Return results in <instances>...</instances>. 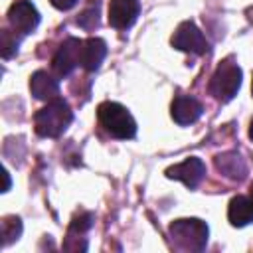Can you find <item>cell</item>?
Returning a JSON list of instances; mask_svg holds the SVG:
<instances>
[{
  "label": "cell",
  "mask_w": 253,
  "mask_h": 253,
  "mask_svg": "<svg viewBox=\"0 0 253 253\" xmlns=\"http://www.w3.org/2000/svg\"><path fill=\"white\" fill-rule=\"evenodd\" d=\"M71 121H73V113H71L69 105L59 97L51 99L43 109H40L34 115L36 132L40 136H45V138L59 136L69 126Z\"/></svg>",
  "instance_id": "obj_1"
},
{
  "label": "cell",
  "mask_w": 253,
  "mask_h": 253,
  "mask_svg": "<svg viewBox=\"0 0 253 253\" xmlns=\"http://www.w3.org/2000/svg\"><path fill=\"white\" fill-rule=\"evenodd\" d=\"M97 117H99L101 126L115 138L126 140L136 134V123L132 115L119 103H113V101L101 103L97 109Z\"/></svg>",
  "instance_id": "obj_2"
},
{
  "label": "cell",
  "mask_w": 253,
  "mask_h": 253,
  "mask_svg": "<svg viewBox=\"0 0 253 253\" xmlns=\"http://www.w3.org/2000/svg\"><path fill=\"white\" fill-rule=\"evenodd\" d=\"M168 233L174 245L184 251H202L208 243V225L196 217L172 221Z\"/></svg>",
  "instance_id": "obj_3"
},
{
  "label": "cell",
  "mask_w": 253,
  "mask_h": 253,
  "mask_svg": "<svg viewBox=\"0 0 253 253\" xmlns=\"http://www.w3.org/2000/svg\"><path fill=\"white\" fill-rule=\"evenodd\" d=\"M239 87H241V69L231 57H227L213 71L210 79V93L217 101L227 103L237 95Z\"/></svg>",
  "instance_id": "obj_4"
},
{
  "label": "cell",
  "mask_w": 253,
  "mask_h": 253,
  "mask_svg": "<svg viewBox=\"0 0 253 253\" xmlns=\"http://www.w3.org/2000/svg\"><path fill=\"white\" fill-rule=\"evenodd\" d=\"M172 45L180 51H186V53H194V55H204L208 51V40L204 38V34L200 32V28L194 24V22H182L174 36H172Z\"/></svg>",
  "instance_id": "obj_5"
},
{
  "label": "cell",
  "mask_w": 253,
  "mask_h": 253,
  "mask_svg": "<svg viewBox=\"0 0 253 253\" xmlns=\"http://www.w3.org/2000/svg\"><path fill=\"white\" fill-rule=\"evenodd\" d=\"M81 45L83 42L77 38H67L55 51L53 59H51V67L55 71V75L65 77L69 75L77 65H81Z\"/></svg>",
  "instance_id": "obj_6"
},
{
  "label": "cell",
  "mask_w": 253,
  "mask_h": 253,
  "mask_svg": "<svg viewBox=\"0 0 253 253\" xmlns=\"http://www.w3.org/2000/svg\"><path fill=\"white\" fill-rule=\"evenodd\" d=\"M10 26L20 34H30L40 24V14L30 0H16L8 10Z\"/></svg>",
  "instance_id": "obj_7"
},
{
  "label": "cell",
  "mask_w": 253,
  "mask_h": 253,
  "mask_svg": "<svg viewBox=\"0 0 253 253\" xmlns=\"http://www.w3.org/2000/svg\"><path fill=\"white\" fill-rule=\"evenodd\" d=\"M204 174H206V164H204L200 158H196V156H190V158H186L184 162L174 164V166H170V168L166 170V176H168V178L180 180V182H184L188 188H196V186L200 184V180L204 178Z\"/></svg>",
  "instance_id": "obj_8"
},
{
  "label": "cell",
  "mask_w": 253,
  "mask_h": 253,
  "mask_svg": "<svg viewBox=\"0 0 253 253\" xmlns=\"http://www.w3.org/2000/svg\"><path fill=\"white\" fill-rule=\"evenodd\" d=\"M140 12L138 0H111L109 4V24L117 30H126L134 24Z\"/></svg>",
  "instance_id": "obj_9"
},
{
  "label": "cell",
  "mask_w": 253,
  "mask_h": 253,
  "mask_svg": "<svg viewBox=\"0 0 253 253\" xmlns=\"http://www.w3.org/2000/svg\"><path fill=\"white\" fill-rule=\"evenodd\" d=\"M202 103L190 95H176L174 101H172V107H170V113H172V119L178 123V125H192L196 123L200 117H202Z\"/></svg>",
  "instance_id": "obj_10"
},
{
  "label": "cell",
  "mask_w": 253,
  "mask_h": 253,
  "mask_svg": "<svg viewBox=\"0 0 253 253\" xmlns=\"http://www.w3.org/2000/svg\"><path fill=\"white\" fill-rule=\"evenodd\" d=\"M107 55V43L101 38H87L81 45V67L87 71L99 69Z\"/></svg>",
  "instance_id": "obj_11"
},
{
  "label": "cell",
  "mask_w": 253,
  "mask_h": 253,
  "mask_svg": "<svg viewBox=\"0 0 253 253\" xmlns=\"http://www.w3.org/2000/svg\"><path fill=\"white\" fill-rule=\"evenodd\" d=\"M30 91H32V95L36 97V99H40V101H51V99H55L57 97V93H59V85H57V81L47 73V71H36L34 75H32V79H30Z\"/></svg>",
  "instance_id": "obj_12"
},
{
  "label": "cell",
  "mask_w": 253,
  "mask_h": 253,
  "mask_svg": "<svg viewBox=\"0 0 253 253\" xmlns=\"http://www.w3.org/2000/svg\"><path fill=\"white\" fill-rule=\"evenodd\" d=\"M227 217H229V223L233 227L249 225L253 221V202H251V198H245V196L231 198L229 208H227Z\"/></svg>",
  "instance_id": "obj_13"
},
{
  "label": "cell",
  "mask_w": 253,
  "mask_h": 253,
  "mask_svg": "<svg viewBox=\"0 0 253 253\" xmlns=\"http://www.w3.org/2000/svg\"><path fill=\"white\" fill-rule=\"evenodd\" d=\"M215 166L221 174H225L227 178L231 180H243L245 174H247V168H245V162L239 154L235 152H227V154H219L215 158Z\"/></svg>",
  "instance_id": "obj_14"
},
{
  "label": "cell",
  "mask_w": 253,
  "mask_h": 253,
  "mask_svg": "<svg viewBox=\"0 0 253 253\" xmlns=\"http://www.w3.org/2000/svg\"><path fill=\"white\" fill-rule=\"evenodd\" d=\"M77 24L83 28V30H93V28H97V24H99V0H91L87 6H85V10L79 14V18H77Z\"/></svg>",
  "instance_id": "obj_15"
},
{
  "label": "cell",
  "mask_w": 253,
  "mask_h": 253,
  "mask_svg": "<svg viewBox=\"0 0 253 253\" xmlns=\"http://www.w3.org/2000/svg\"><path fill=\"white\" fill-rule=\"evenodd\" d=\"M22 233V221L16 215H6L2 219V237H4V245H10L12 241H16Z\"/></svg>",
  "instance_id": "obj_16"
},
{
  "label": "cell",
  "mask_w": 253,
  "mask_h": 253,
  "mask_svg": "<svg viewBox=\"0 0 253 253\" xmlns=\"http://www.w3.org/2000/svg\"><path fill=\"white\" fill-rule=\"evenodd\" d=\"M18 45H20V40H18L10 30H2V45H0L2 57H4V59H10L12 55H16Z\"/></svg>",
  "instance_id": "obj_17"
},
{
  "label": "cell",
  "mask_w": 253,
  "mask_h": 253,
  "mask_svg": "<svg viewBox=\"0 0 253 253\" xmlns=\"http://www.w3.org/2000/svg\"><path fill=\"white\" fill-rule=\"evenodd\" d=\"M93 223V215L91 213H79L73 217L71 225H69V233H75V235H83Z\"/></svg>",
  "instance_id": "obj_18"
},
{
  "label": "cell",
  "mask_w": 253,
  "mask_h": 253,
  "mask_svg": "<svg viewBox=\"0 0 253 253\" xmlns=\"http://www.w3.org/2000/svg\"><path fill=\"white\" fill-rule=\"evenodd\" d=\"M51 4H53V8H57V10H69V8H73L75 4H77V0H49Z\"/></svg>",
  "instance_id": "obj_19"
},
{
  "label": "cell",
  "mask_w": 253,
  "mask_h": 253,
  "mask_svg": "<svg viewBox=\"0 0 253 253\" xmlns=\"http://www.w3.org/2000/svg\"><path fill=\"white\" fill-rule=\"evenodd\" d=\"M8 188H10V176H8V172L4 170V190H2V192H8Z\"/></svg>",
  "instance_id": "obj_20"
},
{
  "label": "cell",
  "mask_w": 253,
  "mask_h": 253,
  "mask_svg": "<svg viewBox=\"0 0 253 253\" xmlns=\"http://www.w3.org/2000/svg\"><path fill=\"white\" fill-rule=\"evenodd\" d=\"M249 136H251V140H253V121H251V125H249Z\"/></svg>",
  "instance_id": "obj_21"
},
{
  "label": "cell",
  "mask_w": 253,
  "mask_h": 253,
  "mask_svg": "<svg viewBox=\"0 0 253 253\" xmlns=\"http://www.w3.org/2000/svg\"><path fill=\"white\" fill-rule=\"evenodd\" d=\"M249 198H251V202H253V184H251V190H249Z\"/></svg>",
  "instance_id": "obj_22"
},
{
  "label": "cell",
  "mask_w": 253,
  "mask_h": 253,
  "mask_svg": "<svg viewBox=\"0 0 253 253\" xmlns=\"http://www.w3.org/2000/svg\"><path fill=\"white\" fill-rule=\"evenodd\" d=\"M251 93H253V83H251Z\"/></svg>",
  "instance_id": "obj_23"
}]
</instances>
